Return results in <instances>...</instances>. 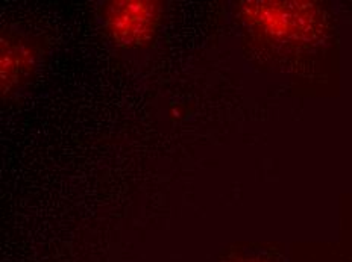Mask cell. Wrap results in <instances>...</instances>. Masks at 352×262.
Segmentation results:
<instances>
[{
  "label": "cell",
  "instance_id": "obj_1",
  "mask_svg": "<svg viewBox=\"0 0 352 262\" xmlns=\"http://www.w3.org/2000/svg\"><path fill=\"white\" fill-rule=\"evenodd\" d=\"M158 6L153 2H114L107 11V25L120 45H142L155 31Z\"/></svg>",
  "mask_w": 352,
  "mask_h": 262
}]
</instances>
